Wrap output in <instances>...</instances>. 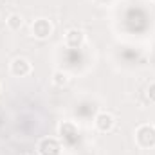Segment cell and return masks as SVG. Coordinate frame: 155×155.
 I'll return each mask as SVG.
<instances>
[{"label":"cell","mask_w":155,"mask_h":155,"mask_svg":"<svg viewBox=\"0 0 155 155\" xmlns=\"http://www.w3.org/2000/svg\"><path fill=\"white\" fill-rule=\"evenodd\" d=\"M25 155H31V153H25Z\"/></svg>","instance_id":"8fae6325"},{"label":"cell","mask_w":155,"mask_h":155,"mask_svg":"<svg viewBox=\"0 0 155 155\" xmlns=\"http://www.w3.org/2000/svg\"><path fill=\"white\" fill-rule=\"evenodd\" d=\"M60 134L61 137H67V139H74L78 135V128L72 124V123H63L60 126Z\"/></svg>","instance_id":"52a82bcc"},{"label":"cell","mask_w":155,"mask_h":155,"mask_svg":"<svg viewBox=\"0 0 155 155\" xmlns=\"http://www.w3.org/2000/svg\"><path fill=\"white\" fill-rule=\"evenodd\" d=\"M0 87H2V85H0Z\"/></svg>","instance_id":"7c38bea8"},{"label":"cell","mask_w":155,"mask_h":155,"mask_svg":"<svg viewBox=\"0 0 155 155\" xmlns=\"http://www.w3.org/2000/svg\"><path fill=\"white\" fill-rule=\"evenodd\" d=\"M94 123H96V128L105 134V132H110L116 126V117L112 114H108V112H99L94 119Z\"/></svg>","instance_id":"5b68a950"},{"label":"cell","mask_w":155,"mask_h":155,"mask_svg":"<svg viewBox=\"0 0 155 155\" xmlns=\"http://www.w3.org/2000/svg\"><path fill=\"white\" fill-rule=\"evenodd\" d=\"M148 99L155 103V83H152L150 87H148Z\"/></svg>","instance_id":"30bf717a"},{"label":"cell","mask_w":155,"mask_h":155,"mask_svg":"<svg viewBox=\"0 0 155 155\" xmlns=\"http://www.w3.org/2000/svg\"><path fill=\"white\" fill-rule=\"evenodd\" d=\"M83 41H85V35H83L79 29H69V31H67V35H65V43H67L69 47L78 49V47L83 45Z\"/></svg>","instance_id":"8992f818"},{"label":"cell","mask_w":155,"mask_h":155,"mask_svg":"<svg viewBox=\"0 0 155 155\" xmlns=\"http://www.w3.org/2000/svg\"><path fill=\"white\" fill-rule=\"evenodd\" d=\"M52 83H54L56 87H63V85H67V83H69V74L63 72V71H56V72L52 74Z\"/></svg>","instance_id":"9c48e42d"},{"label":"cell","mask_w":155,"mask_h":155,"mask_svg":"<svg viewBox=\"0 0 155 155\" xmlns=\"http://www.w3.org/2000/svg\"><path fill=\"white\" fill-rule=\"evenodd\" d=\"M61 146L54 137H45L38 143V153L40 155H60Z\"/></svg>","instance_id":"277c9868"},{"label":"cell","mask_w":155,"mask_h":155,"mask_svg":"<svg viewBox=\"0 0 155 155\" xmlns=\"http://www.w3.org/2000/svg\"><path fill=\"white\" fill-rule=\"evenodd\" d=\"M22 25H24V18H22L18 13H13V15L7 16V27H9L11 31H18Z\"/></svg>","instance_id":"ba28073f"},{"label":"cell","mask_w":155,"mask_h":155,"mask_svg":"<svg viewBox=\"0 0 155 155\" xmlns=\"http://www.w3.org/2000/svg\"><path fill=\"white\" fill-rule=\"evenodd\" d=\"M135 141L143 148H153L155 146V126L153 124H141L135 130Z\"/></svg>","instance_id":"6da1fadb"},{"label":"cell","mask_w":155,"mask_h":155,"mask_svg":"<svg viewBox=\"0 0 155 155\" xmlns=\"http://www.w3.org/2000/svg\"><path fill=\"white\" fill-rule=\"evenodd\" d=\"M11 74L16 78H24L27 76V74H31V71H33V65H31V61L29 60H25V58H15L13 61H11Z\"/></svg>","instance_id":"3957f363"},{"label":"cell","mask_w":155,"mask_h":155,"mask_svg":"<svg viewBox=\"0 0 155 155\" xmlns=\"http://www.w3.org/2000/svg\"><path fill=\"white\" fill-rule=\"evenodd\" d=\"M31 31H33V36H36L40 40H45L52 35V24L49 20H45V18H38V20L33 22Z\"/></svg>","instance_id":"7a4b0ae2"}]
</instances>
